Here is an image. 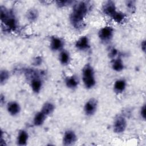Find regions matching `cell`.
Instances as JSON below:
<instances>
[{
    "mask_svg": "<svg viewBox=\"0 0 146 146\" xmlns=\"http://www.w3.org/2000/svg\"><path fill=\"white\" fill-rule=\"evenodd\" d=\"M90 10V5L86 1H80L75 3L70 14V20L72 26L79 30L85 26L84 19Z\"/></svg>",
    "mask_w": 146,
    "mask_h": 146,
    "instance_id": "cell-1",
    "label": "cell"
},
{
    "mask_svg": "<svg viewBox=\"0 0 146 146\" xmlns=\"http://www.w3.org/2000/svg\"><path fill=\"white\" fill-rule=\"evenodd\" d=\"M82 79L85 87L87 89L92 88L96 84L94 70L89 63L86 64L83 68Z\"/></svg>",
    "mask_w": 146,
    "mask_h": 146,
    "instance_id": "cell-2",
    "label": "cell"
},
{
    "mask_svg": "<svg viewBox=\"0 0 146 146\" xmlns=\"http://www.w3.org/2000/svg\"><path fill=\"white\" fill-rule=\"evenodd\" d=\"M127 127V121L125 118L122 115L117 116L113 121V131L116 133L123 132Z\"/></svg>",
    "mask_w": 146,
    "mask_h": 146,
    "instance_id": "cell-3",
    "label": "cell"
},
{
    "mask_svg": "<svg viewBox=\"0 0 146 146\" xmlns=\"http://www.w3.org/2000/svg\"><path fill=\"white\" fill-rule=\"evenodd\" d=\"M98 107V100L94 98H90L86 103L84 107V111L87 116L93 115L96 111Z\"/></svg>",
    "mask_w": 146,
    "mask_h": 146,
    "instance_id": "cell-4",
    "label": "cell"
},
{
    "mask_svg": "<svg viewBox=\"0 0 146 146\" xmlns=\"http://www.w3.org/2000/svg\"><path fill=\"white\" fill-rule=\"evenodd\" d=\"M113 35V29L111 26H105L102 28L98 33L100 39L104 42L110 41Z\"/></svg>",
    "mask_w": 146,
    "mask_h": 146,
    "instance_id": "cell-5",
    "label": "cell"
},
{
    "mask_svg": "<svg viewBox=\"0 0 146 146\" xmlns=\"http://www.w3.org/2000/svg\"><path fill=\"white\" fill-rule=\"evenodd\" d=\"M76 140L77 136L73 131L67 130L65 131L63 137V144L64 145H72L75 143Z\"/></svg>",
    "mask_w": 146,
    "mask_h": 146,
    "instance_id": "cell-6",
    "label": "cell"
},
{
    "mask_svg": "<svg viewBox=\"0 0 146 146\" xmlns=\"http://www.w3.org/2000/svg\"><path fill=\"white\" fill-rule=\"evenodd\" d=\"M102 10L104 14L110 17H111L117 11L115 3L112 1H106L103 5Z\"/></svg>",
    "mask_w": 146,
    "mask_h": 146,
    "instance_id": "cell-7",
    "label": "cell"
},
{
    "mask_svg": "<svg viewBox=\"0 0 146 146\" xmlns=\"http://www.w3.org/2000/svg\"><path fill=\"white\" fill-rule=\"evenodd\" d=\"M64 46V41L59 37L52 36L50 40V49L54 51H60Z\"/></svg>",
    "mask_w": 146,
    "mask_h": 146,
    "instance_id": "cell-8",
    "label": "cell"
},
{
    "mask_svg": "<svg viewBox=\"0 0 146 146\" xmlns=\"http://www.w3.org/2000/svg\"><path fill=\"white\" fill-rule=\"evenodd\" d=\"M75 47L80 51L87 50L90 48V41L87 36H83L80 37L76 42Z\"/></svg>",
    "mask_w": 146,
    "mask_h": 146,
    "instance_id": "cell-9",
    "label": "cell"
},
{
    "mask_svg": "<svg viewBox=\"0 0 146 146\" xmlns=\"http://www.w3.org/2000/svg\"><path fill=\"white\" fill-rule=\"evenodd\" d=\"M7 110L11 115L16 116L18 115L21 111V107L17 102L13 101L7 104Z\"/></svg>",
    "mask_w": 146,
    "mask_h": 146,
    "instance_id": "cell-10",
    "label": "cell"
},
{
    "mask_svg": "<svg viewBox=\"0 0 146 146\" xmlns=\"http://www.w3.org/2000/svg\"><path fill=\"white\" fill-rule=\"evenodd\" d=\"M79 83L78 77L76 75H72L68 76L65 79V84L66 86L72 90L76 88Z\"/></svg>",
    "mask_w": 146,
    "mask_h": 146,
    "instance_id": "cell-11",
    "label": "cell"
},
{
    "mask_svg": "<svg viewBox=\"0 0 146 146\" xmlns=\"http://www.w3.org/2000/svg\"><path fill=\"white\" fill-rule=\"evenodd\" d=\"M31 87L34 92L38 94L40 92L42 87V81L37 76H34L30 83Z\"/></svg>",
    "mask_w": 146,
    "mask_h": 146,
    "instance_id": "cell-12",
    "label": "cell"
},
{
    "mask_svg": "<svg viewBox=\"0 0 146 146\" xmlns=\"http://www.w3.org/2000/svg\"><path fill=\"white\" fill-rule=\"evenodd\" d=\"M126 87V82L124 79L117 80L113 85V91L116 94L122 93Z\"/></svg>",
    "mask_w": 146,
    "mask_h": 146,
    "instance_id": "cell-13",
    "label": "cell"
},
{
    "mask_svg": "<svg viewBox=\"0 0 146 146\" xmlns=\"http://www.w3.org/2000/svg\"><path fill=\"white\" fill-rule=\"evenodd\" d=\"M29 138L28 133L25 130H21L18 135L17 143L19 145H25L27 144Z\"/></svg>",
    "mask_w": 146,
    "mask_h": 146,
    "instance_id": "cell-14",
    "label": "cell"
},
{
    "mask_svg": "<svg viewBox=\"0 0 146 146\" xmlns=\"http://www.w3.org/2000/svg\"><path fill=\"white\" fill-rule=\"evenodd\" d=\"M46 117L47 116L42 111L38 112L35 115L34 119H33L34 124L35 126H40V125H42L44 123Z\"/></svg>",
    "mask_w": 146,
    "mask_h": 146,
    "instance_id": "cell-15",
    "label": "cell"
},
{
    "mask_svg": "<svg viewBox=\"0 0 146 146\" xmlns=\"http://www.w3.org/2000/svg\"><path fill=\"white\" fill-rule=\"evenodd\" d=\"M55 110L54 104L51 102H46L42 106L40 111H42L46 116L51 115Z\"/></svg>",
    "mask_w": 146,
    "mask_h": 146,
    "instance_id": "cell-16",
    "label": "cell"
},
{
    "mask_svg": "<svg viewBox=\"0 0 146 146\" xmlns=\"http://www.w3.org/2000/svg\"><path fill=\"white\" fill-rule=\"evenodd\" d=\"M112 67L115 71L120 72L122 71L124 68V66L121 59L118 57L117 58L114 59L112 63Z\"/></svg>",
    "mask_w": 146,
    "mask_h": 146,
    "instance_id": "cell-17",
    "label": "cell"
},
{
    "mask_svg": "<svg viewBox=\"0 0 146 146\" xmlns=\"http://www.w3.org/2000/svg\"><path fill=\"white\" fill-rule=\"evenodd\" d=\"M59 59L60 62L63 65H67L69 63L70 60V56L69 53L64 50H62L59 55Z\"/></svg>",
    "mask_w": 146,
    "mask_h": 146,
    "instance_id": "cell-18",
    "label": "cell"
},
{
    "mask_svg": "<svg viewBox=\"0 0 146 146\" xmlns=\"http://www.w3.org/2000/svg\"><path fill=\"white\" fill-rule=\"evenodd\" d=\"M38 15L39 14L37 10L35 9H31L29 10L27 13V18L30 22H33L36 20L38 17Z\"/></svg>",
    "mask_w": 146,
    "mask_h": 146,
    "instance_id": "cell-19",
    "label": "cell"
},
{
    "mask_svg": "<svg viewBox=\"0 0 146 146\" xmlns=\"http://www.w3.org/2000/svg\"><path fill=\"white\" fill-rule=\"evenodd\" d=\"M111 18L114 21L119 23H121L124 21V20L125 18V15L124 13L117 11Z\"/></svg>",
    "mask_w": 146,
    "mask_h": 146,
    "instance_id": "cell-20",
    "label": "cell"
},
{
    "mask_svg": "<svg viewBox=\"0 0 146 146\" xmlns=\"http://www.w3.org/2000/svg\"><path fill=\"white\" fill-rule=\"evenodd\" d=\"M10 77L9 72L6 70H2L0 72V83L1 84H4Z\"/></svg>",
    "mask_w": 146,
    "mask_h": 146,
    "instance_id": "cell-21",
    "label": "cell"
},
{
    "mask_svg": "<svg viewBox=\"0 0 146 146\" xmlns=\"http://www.w3.org/2000/svg\"><path fill=\"white\" fill-rule=\"evenodd\" d=\"M56 4L59 7H63L67 6L70 5H71L72 3H74V1H70V0H63V1H56Z\"/></svg>",
    "mask_w": 146,
    "mask_h": 146,
    "instance_id": "cell-22",
    "label": "cell"
},
{
    "mask_svg": "<svg viewBox=\"0 0 146 146\" xmlns=\"http://www.w3.org/2000/svg\"><path fill=\"white\" fill-rule=\"evenodd\" d=\"M126 6H127V7L128 9V10L131 13H133L136 10L135 2L133 1H126Z\"/></svg>",
    "mask_w": 146,
    "mask_h": 146,
    "instance_id": "cell-23",
    "label": "cell"
},
{
    "mask_svg": "<svg viewBox=\"0 0 146 146\" xmlns=\"http://www.w3.org/2000/svg\"><path fill=\"white\" fill-rule=\"evenodd\" d=\"M145 110H146V107H145V105H144L141 108V110H140V115L141 116V117L143 119H145V116H146V114H145Z\"/></svg>",
    "mask_w": 146,
    "mask_h": 146,
    "instance_id": "cell-24",
    "label": "cell"
},
{
    "mask_svg": "<svg viewBox=\"0 0 146 146\" xmlns=\"http://www.w3.org/2000/svg\"><path fill=\"white\" fill-rule=\"evenodd\" d=\"M117 54V51L115 48H112L110 52V56L111 58H113L116 56V55Z\"/></svg>",
    "mask_w": 146,
    "mask_h": 146,
    "instance_id": "cell-25",
    "label": "cell"
},
{
    "mask_svg": "<svg viewBox=\"0 0 146 146\" xmlns=\"http://www.w3.org/2000/svg\"><path fill=\"white\" fill-rule=\"evenodd\" d=\"M42 63V59L39 57H37L35 58V59H34V63L35 65H39Z\"/></svg>",
    "mask_w": 146,
    "mask_h": 146,
    "instance_id": "cell-26",
    "label": "cell"
},
{
    "mask_svg": "<svg viewBox=\"0 0 146 146\" xmlns=\"http://www.w3.org/2000/svg\"><path fill=\"white\" fill-rule=\"evenodd\" d=\"M141 48L144 52L145 51V40H143V42L141 43Z\"/></svg>",
    "mask_w": 146,
    "mask_h": 146,
    "instance_id": "cell-27",
    "label": "cell"
},
{
    "mask_svg": "<svg viewBox=\"0 0 146 146\" xmlns=\"http://www.w3.org/2000/svg\"><path fill=\"white\" fill-rule=\"evenodd\" d=\"M0 100H1V104H2L3 103V102H5V96L1 94V98H0Z\"/></svg>",
    "mask_w": 146,
    "mask_h": 146,
    "instance_id": "cell-28",
    "label": "cell"
}]
</instances>
